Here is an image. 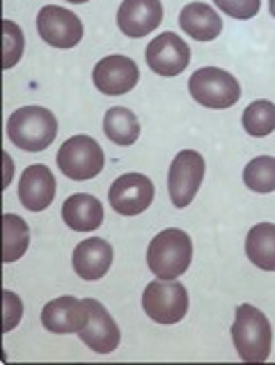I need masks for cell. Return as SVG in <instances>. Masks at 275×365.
<instances>
[{
  "instance_id": "cell-1",
  "label": "cell",
  "mask_w": 275,
  "mask_h": 365,
  "mask_svg": "<svg viewBox=\"0 0 275 365\" xmlns=\"http://www.w3.org/2000/svg\"><path fill=\"white\" fill-rule=\"evenodd\" d=\"M193 259V242L179 227L158 232L147 248V267L161 280H175L186 274Z\"/></svg>"
},
{
  "instance_id": "cell-2",
  "label": "cell",
  "mask_w": 275,
  "mask_h": 365,
  "mask_svg": "<svg viewBox=\"0 0 275 365\" xmlns=\"http://www.w3.org/2000/svg\"><path fill=\"white\" fill-rule=\"evenodd\" d=\"M232 340L239 351L241 361L264 363L271 356L273 331L266 315L250 304H241L237 308L234 324H232Z\"/></svg>"
},
{
  "instance_id": "cell-3",
  "label": "cell",
  "mask_w": 275,
  "mask_h": 365,
  "mask_svg": "<svg viewBox=\"0 0 275 365\" xmlns=\"http://www.w3.org/2000/svg\"><path fill=\"white\" fill-rule=\"evenodd\" d=\"M7 135L16 148L26 152H41L51 148L58 135V120L44 106H24L7 120Z\"/></svg>"
},
{
  "instance_id": "cell-4",
  "label": "cell",
  "mask_w": 275,
  "mask_h": 365,
  "mask_svg": "<svg viewBox=\"0 0 275 365\" xmlns=\"http://www.w3.org/2000/svg\"><path fill=\"white\" fill-rule=\"evenodd\" d=\"M188 92L197 103L204 108L223 110L232 108L241 99L239 81L225 69L218 67H202L197 69L188 81Z\"/></svg>"
},
{
  "instance_id": "cell-5",
  "label": "cell",
  "mask_w": 275,
  "mask_h": 365,
  "mask_svg": "<svg viewBox=\"0 0 275 365\" xmlns=\"http://www.w3.org/2000/svg\"><path fill=\"white\" fill-rule=\"evenodd\" d=\"M105 165L101 145L92 135H73L58 150V168L73 182H88Z\"/></svg>"
},
{
  "instance_id": "cell-6",
  "label": "cell",
  "mask_w": 275,
  "mask_h": 365,
  "mask_svg": "<svg viewBox=\"0 0 275 365\" xmlns=\"http://www.w3.org/2000/svg\"><path fill=\"white\" fill-rule=\"evenodd\" d=\"M142 308L156 324H177L188 312V292L177 280H154L142 292Z\"/></svg>"
},
{
  "instance_id": "cell-7",
  "label": "cell",
  "mask_w": 275,
  "mask_h": 365,
  "mask_svg": "<svg viewBox=\"0 0 275 365\" xmlns=\"http://www.w3.org/2000/svg\"><path fill=\"white\" fill-rule=\"evenodd\" d=\"M204 180V159L195 150H184L175 156L167 173V193L177 210H184L195 200Z\"/></svg>"
},
{
  "instance_id": "cell-8",
  "label": "cell",
  "mask_w": 275,
  "mask_h": 365,
  "mask_svg": "<svg viewBox=\"0 0 275 365\" xmlns=\"http://www.w3.org/2000/svg\"><path fill=\"white\" fill-rule=\"evenodd\" d=\"M108 202L122 216H138L154 202V184L142 173H126L110 184Z\"/></svg>"
},
{
  "instance_id": "cell-9",
  "label": "cell",
  "mask_w": 275,
  "mask_h": 365,
  "mask_svg": "<svg viewBox=\"0 0 275 365\" xmlns=\"http://www.w3.org/2000/svg\"><path fill=\"white\" fill-rule=\"evenodd\" d=\"M37 33L53 48H73L83 39V24L69 9L46 5L37 14Z\"/></svg>"
},
{
  "instance_id": "cell-10",
  "label": "cell",
  "mask_w": 275,
  "mask_h": 365,
  "mask_svg": "<svg viewBox=\"0 0 275 365\" xmlns=\"http://www.w3.org/2000/svg\"><path fill=\"white\" fill-rule=\"evenodd\" d=\"M145 60L158 76H177L188 67L190 48L177 33H163L150 41Z\"/></svg>"
},
{
  "instance_id": "cell-11",
  "label": "cell",
  "mask_w": 275,
  "mask_h": 365,
  "mask_svg": "<svg viewBox=\"0 0 275 365\" xmlns=\"http://www.w3.org/2000/svg\"><path fill=\"white\" fill-rule=\"evenodd\" d=\"M88 308V322L85 327L78 331V338L97 354H110L120 347L122 333L118 322L110 317V312L105 310L97 299H83Z\"/></svg>"
},
{
  "instance_id": "cell-12",
  "label": "cell",
  "mask_w": 275,
  "mask_h": 365,
  "mask_svg": "<svg viewBox=\"0 0 275 365\" xmlns=\"http://www.w3.org/2000/svg\"><path fill=\"white\" fill-rule=\"evenodd\" d=\"M140 71L138 65L126 56H105L97 62V67L92 71V81L99 92L108 97L126 95L138 86Z\"/></svg>"
},
{
  "instance_id": "cell-13",
  "label": "cell",
  "mask_w": 275,
  "mask_h": 365,
  "mask_svg": "<svg viewBox=\"0 0 275 365\" xmlns=\"http://www.w3.org/2000/svg\"><path fill=\"white\" fill-rule=\"evenodd\" d=\"M58 193V182L48 165L35 163L28 165L19 180V200L21 205L30 212H44L56 200Z\"/></svg>"
},
{
  "instance_id": "cell-14",
  "label": "cell",
  "mask_w": 275,
  "mask_h": 365,
  "mask_svg": "<svg viewBox=\"0 0 275 365\" xmlns=\"http://www.w3.org/2000/svg\"><path fill=\"white\" fill-rule=\"evenodd\" d=\"M163 5L161 0H124L118 9V26L131 39L147 37L161 26Z\"/></svg>"
},
{
  "instance_id": "cell-15",
  "label": "cell",
  "mask_w": 275,
  "mask_h": 365,
  "mask_svg": "<svg viewBox=\"0 0 275 365\" xmlns=\"http://www.w3.org/2000/svg\"><path fill=\"white\" fill-rule=\"evenodd\" d=\"M88 322L85 301L76 297H58L41 310V324L51 333H78Z\"/></svg>"
},
{
  "instance_id": "cell-16",
  "label": "cell",
  "mask_w": 275,
  "mask_h": 365,
  "mask_svg": "<svg viewBox=\"0 0 275 365\" xmlns=\"http://www.w3.org/2000/svg\"><path fill=\"white\" fill-rule=\"evenodd\" d=\"M71 264L76 276H81L83 280H99L108 274V269L113 264V246L99 237L83 239L73 248Z\"/></svg>"
},
{
  "instance_id": "cell-17",
  "label": "cell",
  "mask_w": 275,
  "mask_h": 365,
  "mask_svg": "<svg viewBox=\"0 0 275 365\" xmlns=\"http://www.w3.org/2000/svg\"><path fill=\"white\" fill-rule=\"evenodd\" d=\"M179 26L197 41H211L223 33V19L207 3H188L179 12Z\"/></svg>"
},
{
  "instance_id": "cell-18",
  "label": "cell",
  "mask_w": 275,
  "mask_h": 365,
  "mask_svg": "<svg viewBox=\"0 0 275 365\" xmlns=\"http://www.w3.org/2000/svg\"><path fill=\"white\" fill-rule=\"evenodd\" d=\"M62 221L73 232H92L103 223V205L90 193L69 195L62 205Z\"/></svg>"
},
{
  "instance_id": "cell-19",
  "label": "cell",
  "mask_w": 275,
  "mask_h": 365,
  "mask_svg": "<svg viewBox=\"0 0 275 365\" xmlns=\"http://www.w3.org/2000/svg\"><path fill=\"white\" fill-rule=\"evenodd\" d=\"M246 255L261 271H275V225L257 223L246 237Z\"/></svg>"
},
{
  "instance_id": "cell-20",
  "label": "cell",
  "mask_w": 275,
  "mask_h": 365,
  "mask_svg": "<svg viewBox=\"0 0 275 365\" xmlns=\"http://www.w3.org/2000/svg\"><path fill=\"white\" fill-rule=\"evenodd\" d=\"M103 133L108 135L110 143L129 148V145H133L138 138H140V122H138L133 110L124 108V106H115L110 110H105Z\"/></svg>"
},
{
  "instance_id": "cell-21",
  "label": "cell",
  "mask_w": 275,
  "mask_h": 365,
  "mask_svg": "<svg viewBox=\"0 0 275 365\" xmlns=\"http://www.w3.org/2000/svg\"><path fill=\"white\" fill-rule=\"evenodd\" d=\"M3 259L5 262H16L19 257L26 255L30 244V227L21 216L5 214L3 216Z\"/></svg>"
},
{
  "instance_id": "cell-22",
  "label": "cell",
  "mask_w": 275,
  "mask_h": 365,
  "mask_svg": "<svg viewBox=\"0 0 275 365\" xmlns=\"http://www.w3.org/2000/svg\"><path fill=\"white\" fill-rule=\"evenodd\" d=\"M243 129L255 138H264L275 131V103L269 99H257L243 110Z\"/></svg>"
},
{
  "instance_id": "cell-23",
  "label": "cell",
  "mask_w": 275,
  "mask_h": 365,
  "mask_svg": "<svg viewBox=\"0 0 275 365\" xmlns=\"http://www.w3.org/2000/svg\"><path fill=\"white\" fill-rule=\"evenodd\" d=\"M243 182L255 193L275 191V156H257L243 170Z\"/></svg>"
},
{
  "instance_id": "cell-24",
  "label": "cell",
  "mask_w": 275,
  "mask_h": 365,
  "mask_svg": "<svg viewBox=\"0 0 275 365\" xmlns=\"http://www.w3.org/2000/svg\"><path fill=\"white\" fill-rule=\"evenodd\" d=\"M24 48H26V37H24V30H21L14 21H3V67L5 69H12L16 62L24 56Z\"/></svg>"
},
{
  "instance_id": "cell-25",
  "label": "cell",
  "mask_w": 275,
  "mask_h": 365,
  "mask_svg": "<svg viewBox=\"0 0 275 365\" xmlns=\"http://www.w3.org/2000/svg\"><path fill=\"white\" fill-rule=\"evenodd\" d=\"M220 12L237 21H248L252 19L261 7V0H214Z\"/></svg>"
},
{
  "instance_id": "cell-26",
  "label": "cell",
  "mask_w": 275,
  "mask_h": 365,
  "mask_svg": "<svg viewBox=\"0 0 275 365\" xmlns=\"http://www.w3.org/2000/svg\"><path fill=\"white\" fill-rule=\"evenodd\" d=\"M5 331H12L19 322H21V315H24V304H21V299L14 294V292H5Z\"/></svg>"
},
{
  "instance_id": "cell-27",
  "label": "cell",
  "mask_w": 275,
  "mask_h": 365,
  "mask_svg": "<svg viewBox=\"0 0 275 365\" xmlns=\"http://www.w3.org/2000/svg\"><path fill=\"white\" fill-rule=\"evenodd\" d=\"M269 9H271V14L275 16V0H269Z\"/></svg>"
},
{
  "instance_id": "cell-28",
  "label": "cell",
  "mask_w": 275,
  "mask_h": 365,
  "mask_svg": "<svg viewBox=\"0 0 275 365\" xmlns=\"http://www.w3.org/2000/svg\"><path fill=\"white\" fill-rule=\"evenodd\" d=\"M67 3H73V5H81V3H88V0H67Z\"/></svg>"
}]
</instances>
